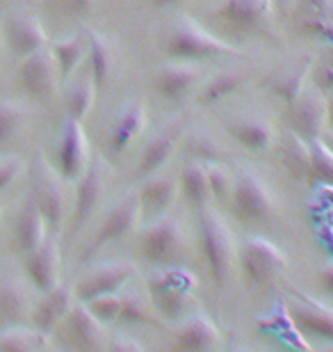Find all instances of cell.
<instances>
[{"mask_svg":"<svg viewBox=\"0 0 333 352\" xmlns=\"http://www.w3.org/2000/svg\"><path fill=\"white\" fill-rule=\"evenodd\" d=\"M194 286L196 281L185 267L165 265L153 267L146 277V295L165 322H181L190 316L194 305Z\"/></svg>","mask_w":333,"mask_h":352,"instance_id":"obj_1","label":"cell"},{"mask_svg":"<svg viewBox=\"0 0 333 352\" xmlns=\"http://www.w3.org/2000/svg\"><path fill=\"white\" fill-rule=\"evenodd\" d=\"M199 243H201L203 261L208 265L212 281L219 288H226L231 284L233 270H236L238 248L236 241H233L229 224L210 206L199 210Z\"/></svg>","mask_w":333,"mask_h":352,"instance_id":"obj_2","label":"cell"},{"mask_svg":"<svg viewBox=\"0 0 333 352\" xmlns=\"http://www.w3.org/2000/svg\"><path fill=\"white\" fill-rule=\"evenodd\" d=\"M32 199L37 201V206L44 215L46 224L53 231H58L67 220L71 199H69V188L67 179L58 170H53L48 165V160L37 158L34 163V195Z\"/></svg>","mask_w":333,"mask_h":352,"instance_id":"obj_3","label":"cell"},{"mask_svg":"<svg viewBox=\"0 0 333 352\" xmlns=\"http://www.w3.org/2000/svg\"><path fill=\"white\" fill-rule=\"evenodd\" d=\"M167 51L169 55H174L179 60H203V58H219V55L238 53L231 44L217 39L215 34L205 32L192 19H181L172 28L167 39Z\"/></svg>","mask_w":333,"mask_h":352,"instance_id":"obj_4","label":"cell"},{"mask_svg":"<svg viewBox=\"0 0 333 352\" xmlns=\"http://www.w3.org/2000/svg\"><path fill=\"white\" fill-rule=\"evenodd\" d=\"M238 261L242 277L251 288L269 286L283 272V267H288L286 254L265 238H246L238 252Z\"/></svg>","mask_w":333,"mask_h":352,"instance_id":"obj_5","label":"cell"},{"mask_svg":"<svg viewBox=\"0 0 333 352\" xmlns=\"http://www.w3.org/2000/svg\"><path fill=\"white\" fill-rule=\"evenodd\" d=\"M185 234L179 217L162 215L141 236V254L153 265H174L183 256Z\"/></svg>","mask_w":333,"mask_h":352,"instance_id":"obj_6","label":"cell"},{"mask_svg":"<svg viewBox=\"0 0 333 352\" xmlns=\"http://www.w3.org/2000/svg\"><path fill=\"white\" fill-rule=\"evenodd\" d=\"M288 318L303 339L317 341L322 346L333 343V309L324 302L295 291V302H290L288 307Z\"/></svg>","mask_w":333,"mask_h":352,"instance_id":"obj_7","label":"cell"},{"mask_svg":"<svg viewBox=\"0 0 333 352\" xmlns=\"http://www.w3.org/2000/svg\"><path fill=\"white\" fill-rule=\"evenodd\" d=\"M231 208L240 222H263L274 213V197L258 174L240 170L236 176Z\"/></svg>","mask_w":333,"mask_h":352,"instance_id":"obj_8","label":"cell"},{"mask_svg":"<svg viewBox=\"0 0 333 352\" xmlns=\"http://www.w3.org/2000/svg\"><path fill=\"white\" fill-rule=\"evenodd\" d=\"M141 204H139V192H128L126 197H122L115 206L108 210V215L103 217L101 227L96 229L94 234V241L89 243L87 248V256H91L98 248L108 243H115V241H122L139 227L141 222Z\"/></svg>","mask_w":333,"mask_h":352,"instance_id":"obj_9","label":"cell"},{"mask_svg":"<svg viewBox=\"0 0 333 352\" xmlns=\"http://www.w3.org/2000/svg\"><path fill=\"white\" fill-rule=\"evenodd\" d=\"M108 183H110V165L101 156L91 158L89 167L80 176V181H78L76 204H73V231H80L89 222V217L96 213L103 195L108 192Z\"/></svg>","mask_w":333,"mask_h":352,"instance_id":"obj_10","label":"cell"},{"mask_svg":"<svg viewBox=\"0 0 333 352\" xmlns=\"http://www.w3.org/2000/svg\"><path fill=\"white\" fill-rule=\"evenodd\" d=\"M135 272H137V265L130 261H108L91 267L73 286L76 298L80 302H89L98 295L119 293L135 277Z\"/></svg>","mask_w":333,"mask_h":352,"instance_id":"obj_11","label":"cell"},{"mask_svg":"<svg viewBox=\"0 0 333 352\" xmlns=\"http://www.w3.org/2000/svg\"><path fill=\"white\" fill-rule=\"evenodd\" d=\"M89 144L80 122L67 119L58 144V172L67 181H80V176L89 167Z\"/></svg>","mask_w":333,"mask_h":352,"instance_id":"obj_12","label":"cell"},{"mask_svg":"<svg viewBox=\"0 0 333 352\" xmlns=\"http://www.w3.org/2000/svg\"><path fill=\"white\" fill-rule=\"evenodd\" d=\"M21 85L25 87V91L34 98H46L53 96L55 87H58V62H55L53 53L48 48H41V51L27 55L23 58V65H21Z\"/></svg>","mask_w":333,"mask_h":352,"instance_id":"obj_13","label":"cell"},{"mask_svg":"<svg viewBox=\"0 0 333 352\" xmlns=\"http://www.w3.org/2000/svg\"><path fill=\"white\" fill-rule=\"evenodd\" d=\"M78 302L76 288L69 284H58L53 291L44 293V298L39 300V305L32 309V329H37L44 336H48L53 329H58L62 322L67 320L71 309Z\"/></svg>","mask_w":333,"mask_h":352,"instance_id":"obj_14","label":"cell"},{"mask_svg":"<svg viewBox=\"0 0 333 352\" xmlns=\"http://www.w3.org/2000/svg\"><path fill=\"white\" fill-rule=\"evenodd\" d=\"M67 325V336L78 352H103L105 348V332H103V322H98L94 318V314L89 311L84 302L78 300L71 314L65 320Z\"/></svg>","mask_w":333,"mask_h":352,"instance_id":"obj_15","label":"cell"},{"mask_svg":"<svg viewBox=\"0 0 333 352\" xmlns=\"http://www.w3.org/2000/svg\"><path fill=\"white\" fill-rule=\"evenodd\" d=\"M292 119L295 133H299L306 142L320 138L324 124H327V98L322 96V89L303 87L292 103Z\"/></svg>","mask_w":333,"mask_h":352,"instance_id":"obj_16","label":"cell"},{"mask_svg":"<svg viewBox=\"0 0 333 352\" xmlns=\"http://www.w3.org/2000/svg\"><path fill=\"white\" fill-rule=\"evenodd\" d=\"M181 140H183V122L181 119H176V122L167 124L165 129H160L153 135L151 142L146 144L144 153H141L137 172H135L137 176H135V179L144 181V179H148V176L158 174L162 170V165L172 158V153H174L176 146H179Z\"/></svg>","mask_w":333,"mask_h":352,"instance_id":"obj_17","label":"cell"},{"mask_svg":"<svg viewBox=\"0 0 333 352\" xmlns=\"http://www.w3.org/2000/svg\"><path fill=\"white\" fill-rule=\"evenodd\" d=\"M25 272L39 293L53 291L60 284V245L55 238H46L32 254L25 256Z\"/></svg>","mask_w":333,"mask_h":352,"instance_id":"obj_18","label":"cell"},{"mask_svg":"<svg viewBox=\"0 0 333 352\" xmlns=\"http://www.w3.org/2000/svg\"><path fill=\"white\" fill-rule=\"evenodd\" d=\"M219 341H222V334L205 314L187 316L185 320H181V327L176 332L179 352H217Z\"/></svg>","mask_w":333,"mask_h":352,"instance_id":"obj_19","label":"cell"},{"mask_svg":"<svg viewBox=\"0 0 333 352\" xmlns=\"http://www.w3.org/2000/svg\"><path fill=\"white\" fill-rule=\"evenodd\" d=\"M32 309L30 291L19 277L0 281V327H21L32 316Z\"/></svg>","mask_w":333,"mask_h":352,"instance_id":"obj_20","label":"cell"},{"mask_svg":"<svg viewBox=\"0 0 333 352\" xmlns=\"http://www.w3.org/2000/svg\"><path fill=\"white\" fill-rule=\"evenodd\" d=\"M179 179L176 176H160V174H153L144 179V186L139 192V204H141V215L144 217H153V220H158V217L167 215L169 208L176 204V197H179Z\"/></svg>","mask_w":333,"mask_h":352,"instance_id":"obj_21","label":"cell"},{"mask_svg":"<svg viewBox=\"0 0 333 352\" xmlns=\"http://www.w3.org/2000/svg\"><path fill=\"white\" fill-rule=\"evenodd\" d=\"M196 80H199V69L183 62L165 65L155 74V87L167 101H183L196 85Z\"/></svg>","mask_w":333,"mask_h":352,"instance_id":"obj_22","label":"cell"},{"mask_svg":"<svg viewBox=\"0 0 333 352\" xmlns=\"http://www.w3.org/2000/svg\"><path fill=\"white\" fill-rule=\"evenodd\" d=\"M146 126V105L139 101H130L117 117L115 126L110 131V151L124 153L135 142V138L144 131Z\"/></svg>","mask_w":333,"mask_h":352,"instance_id":"obj_23","label":"cell"},{"mask_svg":"<svg viewBox=\"0 0 333 352\" xmlns=\"http://www.w3.org/2000/svg\"><path fill=\"white\" fill-rule=\"evenodd\" d=\"M46 229H48V224L44 220V215H41L37 201L30 197V199L25 201V206L21 210L19 222H16V245H19L21 254L23 256L32 254V252L48 238Z\"/></svg>","mask_w":333,"mask_h":352,"instance_id":"obj_24","label":"cell"},{"mask_svg":"<svg viewBox=\"0 0 333 352\" xmlns=\"http://www.w3.org/2000/svg\"><path fill=\"white\" fill-rule=\"evenodd\" d=\"M7 34H10L12 51L16 55H21V58H27V55L46 48V41H48L46 32H44V25H41L34 16L14 19Z\"/></svg>","mask_w":333,"mask_h":352,"instance_id":"obj_25","label":"cell"},{"mask_svg":"<svg viewBox=\"0 0 333 352\" xmlns=\"http://www.w3.org/2000/svg\"><path fill=\"white\" fill-rule=\"evenodd\" d=\"M233 138L251 151H267L274 144V124L265 117H242L231 124Z\"/></svg>","mask_w":333,"mask_h":352,"instance_id":"obj_26","label":"cell"},{"mask_svg":"<svg viewBox=\"0 0 333 352\" xmlns=\"http://www.w3.org/2000/svg\"><path fill=\"white\" fill-rule=\"evenodd\" d=\"M224 19L236 28H260L272 14V0H226L222 7Z\"/></svg>","mask_w":333,"mask_h":352,"instance_id":"obj_27","label":"cell"},{"mask_svg":"<svg viewBox=\"0 0 333 352\" xmlns=\"http://www.w3.org/2000/svg\"><path fill=\"white\" fill-rule=\"evenodd\" d=\"M179 186H181V192L185 195L190 206H194L196 210L208 206L210 183H208V170H205V163H196V160L185 163V167H183V172L179 176Z\"/></svg>","mask_w":333,"mask_h":352,"instance_id":"obj_28","label":"cell"},{"mask_svg":"<svg viewBox=\"0 0 333 352\" xmlns=\"http://www.w3.org/2000/svg\"><path fill=\"white\" fill-rule=\"evenodd\" d=\"M310 69V60H301L295 62V65H288L279 69L272 78H269V89L274 91L276 96H281L283 101H288L290 105L295 103V98L301 94V89L306 87V76Z\"/></svg>","mask_w":333,"mask_h":352,"instance_id":"obj_29","label":"cell"},{"mask_svg":"<svg viewBox=\"0 0 333 352\" xmlns=\"http://www.w3.org/2000/svg\"><path fill=\"white\" fill-rule=\"evenodd\" d=\"M87 44H89V74L91 78H94L96 87L101 89L105 87V82H108L110 74H112V67H115V51H112L110 41L101 37L98 32L89 30L87 32Z\"/></svg>","mask_w":333,"mask_h":352,"instance_id":"obj_30","label":"cell"},{"mask_svg":"<svg viewBox=\"0 0 333 352\" xmlns=\"http://www.w3.org/2000/svg\"><path fill=\"white\" fill-rule=\"evenodd\" d=\"M87 51H89L87 34H76V37L55 41L51 53H53L55 62H58V72H60L62 80H67L69 76L76 72Z\"/></svg>","mask_w":333,"mask_h":352,"instance_id":"obj_31","label":"cell"},{"mask_svg":"<svg viewBox=\"0 0 333 352\" xmlns=\"http://www.w3.org/2000/svg\"><path fill=\"white\" fill-rule=\"evenodd\" d=\"M46 336L37 329L10 327L0 332V352H46Z\"/></svg>","mask_w":333,"mask_h":352,"instance_id":"obj_32","label":"cell"},{"mask_svg":"<svg viewBox=\"0 0 333 352\" xmlns=\"http://www.w3.org/2000/svg\"><path fill=\"white\" fill-rule=\"evenodd\" d=\"M119 322L122 325H155V322H160V318L155 314L148 295L135 291L124 295V307H122V316H119Z\"/></svg>","mask_w":333,"mask_h":352,"instance_id":"obj_33","label":"cell"},{"mask_svg":"<svg viewBox=\"0 0 333 352\" xmlns=\"http://www.w3.org/2000/svg\"><path fill=\"white\" fill-rule=\"evenodd\" d=\"M96 91H98V87H96L94 78H91V74H84L82 78L69 89V96H67L69 119L82 122V119L89 115V110L94 108Z\"/></svg>","mask_w":333,"mask_h":352,"instance_id":"obj_34","label":"cell"},{"mask_svg":"<svg viewBox=\"0 0 333 352\" xmlns=\"http://www.w3.org/2000/svg\"><path fill=\"white\" fill-rule=\"evenodd\" d=\"M283 156H286L288 170L292 172L297 179L310 176V146L299 133L290 131L286 135V140H283Z\"/></svg>","mask_w":333,"mask_h":352,"instance_id":"obj_35","label":"cell"},{"mask_svg":"<svg viewBox=\"0 0 333 352\" xmlns=\"http://www.w3.org/2000/svg\"><path fill=\"white\" fill-rule=\"evenodd\" d=\"M308 146H310V176H315L320 183L333 186V149L322 138L310 140Z\"/></svg>","mask_w":333,"mask_h":352,"instance_id":"obj_36","label":"cell"},{"mask_svg":"<svg viewBox=\"0 0 333 352\" xmlns=\"http://www.w3.org/2000/svg\"><path fill=\"white\" fill-rule=\"evenodd\" d=\"M205 170H208L210 197H215L219 204H231L233 190H236V174L219 163H208Z\"/></svg>","mask_w":333,"mask_h":352,"instance_id":"obj_37","label":"cell"},{"mask_svg":"<svg viewBox=\"0 0 333 352\" xmlns=\"http://www.w3.org/2000/svg\"><path fill=\"white\" fill-rule=\"evenodd\" d=\"M27 112L23 105L14 101H0V144H7L23 129Z\"/></svg>","mask_w":333,"mask_h":352,"instance_id":"obj_38","label":"cell"},{"mask_svg":"<svg viewBox=\"0 0 333 352\" xmlns=\"http://www.w3.org/2000/svg\"><path fill=\"white\" fill-rule=\"evenodd\" d=\"M84 305L94 314V318L98 322H103V325H115V322H119V316H122L124 295H119V293L98 295V298L84 302Z\"/></svg>","mask_w":333,"mask_h":352,"instance_id":"obj_39","label":"cell"},{"mask_svg":"<svg viewBox=\"0 0 333 352\" xmlns=\"http://www.w3.org/2000/svg\"><path fill=\"white\" fill-rule=\"evenodd\" d=\"M242 76L236 74V72H229V74H219L215 76L208 85L203 87L201 91V103H217L226 98L229 94H233L240 85H242Z\"/></svg>","mask_w":333,"mask_h":352,"instance_id":"obj_40","label":"cell"},{"mask_svg":"<svg viewBox=\"0 0 333 352\" xmlns=\"http://www.w3.org/2000/svg\"><path fill=\"white\" fill-rule=\"evenodd\" d=\"M187 149H190V156L196 163H217L219 156H222V149H219L217 140L210 138V135H194L187 140Z\"/></svg>","mask_w":333,"mask_h":352,"instance_id":"obj_41","label":"cell"},{"mask_svg":"<svg viewBox=\"0 0 333 352\" xmlns=\"http://www.w3.org/2000/svg\"><path fill=\"white\" fill-rule=\"evenodd\" d=\"M21 172H23V163L19 156H5L0 160V192L10 188Z\"/></svg>","mask_w":333,"mask_h":352,"instance_id":"obj_42","label":"cell"},{"mask_svg":"<svg viewBox=\"0 0 333 352\" xmlns=\"http://www.w3.org/2000/svg\"><path fill=\"white\" fill-rule=\"evenodd\" d=\"M103 352H144V350H141L137 341L128 339V336H115V339L105 343Z\"/></svg>","mask_w":333,"mask_h":352,"instance_id":"obj_43","label":"cell"},{"mask_svg":"<svg viewBox=\"0 0 333 352\" xmlns=\"http://www.w3.org/2000/svg\"><path fill=\"white\" fill-rule=\"evenodd\" d=\"M317 89H329L333 91V65L331 62H322L320 67H317Z\"/></svg>","mask_w":333,"mask_h":352,"instance_id":"obj_44","label":"cell"},{"mask_svg":"<svg viewBox=\"0 0 333 352\" xmlns=\"http://www.w3.org/2000/svg\"><path fill=\"white\" fill-rule=\"evenodd\" d=\"M320 284L324 288V293H329L333 298V261H327L320 270Z\"/></svg>","mask_w":333,"mask_h":352,"instance_id":"obj_45","label":"cell"},{"mask_svg":"<svg viewBox=\"0 0 333 352\" xmlns=\"http://www.w3.org/2000/svg\"><path fill=\"white\" fill-rule=\"evenodd\" d=\"M60 3L71 14H82V12H87L91 5H94V0H60Z\"/></svg>","mask_w":333,"mask_h":352,"instance_id":"obj_46","label":"cell"},{"mask_svg":"<svg viewBox=\"0 0 333 352\" xmlns=\"http://www.w3.org/2000/svg\"><path fill=\"white\" fill-rule=\"evenodd\" d=\"M327 122L333 126V91H331V98L327 101Z\"/></svg>","mask_w":333,"mask_h":352,"instance_id":"obj_47","label":"cell"},{"mask_svg":"<svg viewBox=\"0 0 333 352\" xmlns=\"http://www.w3.org/2000/svg\"><path fill=\"white\" fill-rule=\"evenodd\" d=\"M151 3L155 7H167V5H174V3H179V0H151Z\"/></svg>","mask_w":333,"mask_h":352,"instance_id":"obj_48","label":"cell"},{"mask_svg":"<svg viewBox=\"0 0 333 352\" xmlns=\"http://www.w3.org/2000/svg\"><path fill=\"white\" fill-rule=\"evenodd\" d=\"M320 352H333V343H329V346H324Z\"/></svg>","mask_w":333,"mask_h":352,"instance_id":"obj_49","label":"cell"},{"mask_svg":"<svg viewBox=\"0 0 333 352\" xmlns=\"http://www.w3.org/2000/svg\"><path fill=\"white\" fill-rule=\"evenodd\" d=\"M274 3H279V5H288L290 0H274Z\"/></svg>","mask_w":333,"mask_h":352,"instance_id":"obj_50","label":"cell"},{"mask_svg":"<svg viewBox=\"0 0 333 352\" xmlns=\"http://www.w3.org/2000/svg\"><path fill=\"white\" fill-rule=\"evenodd\" d=\"M231 352H244V350H240V348H233Z\"/></svg>","mask_w":333,"mask_h":352,"instance_id":"obj_51","label":"cell"},{"mask_svg":"<svg viewBox=\"0 0 333 352\" xmlns=\"http://www.w3.org/2000/svg\"><path fill=\"white\" fill-rule=\"evenodd\" d=\"M0 210H3V204H0Z\"/></svg>","mask_w":333,"mask_h":352,"instance_id":"obj_52","label":"cell"},{"mask_svg":"<svg viewBox=\"0 0 333 352\" xmlns=\"http://www.w3.org/2000/svg\"><path fill=\"white\" fill-rule=\"evenodd\" d=\"M331 309H333V305H331Z\"/></svg>","mask_w":333,"mask_h":352,"instance_id":"obj_53","label":"cell"}]
</instances>
